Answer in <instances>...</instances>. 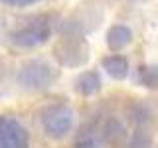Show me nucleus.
Segmentation results:
<instances>
[{"label":"nucleus","instance_id":"1","mask_svg":"<svg viewBox=\"0 0 158 148\" xmlns=\"http://www.w3.org/2000/svg\"><path fill=\"white\" fill-rule=\"evenodd\" d=\"M42 125L48 136L63 138L73 126V111L67 105H53L44 111Z\"/></svg>","mask_w":158,"mask_h":148},{"label":"nucleus","instance_id":"2","mask_svg":"<svg viewBox=\"0 0 158 148\" xmlns=\"http://www.w3.org/2000/svg\"><path fill=\"white\" fill-rule=\"evenodd\" d=\"M56 79V71L44 61H32L22 67L18 81L26 89H44L49 87Z\"/></svg>","mask_w":158,"mask_h":148},{"label":"nucleus","instance_id":"3","mask_svg":"<svg viewBox=\"0 0 158 148\" xmlns=\"http://www.w3.org/2000/svg\"><path fill=\"white\" fill-rule=\"evenodd\" d=\"M56 57L59 59V63L69 67L81 65L87 59V46L81 38H63L57 42L56 46Z\"/></svg>","mask_w":158,"mask_h":148},{"label":"nucleus","instance_id":"4","mask_svg":"<svg viewBox=\"0 0 158 148\" xmlns=\"http://www.w3.org/2000/svg\"><path fill=\"white\" fill-rule=\"evenodd\" d=\"M28 132L16 118L0 117V148H28Z\"/></svg>","mask_w":158,"mask_h":148},{"label":"nucleus","instance_id":"5","mask_svg":"<svg viewBox=\"0 0 158 148\" xmlns=\"http://www.w3.org/2000/svg\"><path fill=\"white\" fill-rule=\"evenodd\" d=\"M48 36H49V24L36 20V22H30L28 26L20 28L18 32H14L12 42L20 47H36L46 42Z\"/></svg>","mask_w":158,"mask_h":148},{"label":"nucleus","instance_id":"6","mask_svg":"<svg viewBox=\"0 0 158 148\" xmlns=\"http://www.w3.org/2000/svg\"><path fill=\"white\" fill-rule=\"evenodd\" d=\"M131 39H132V32L127 26H121V24H118V26H113L107 34V43H109L111 49L125 47V46L131 43Z\"/></svg>","mask_w":158,"mask_h":148},{"label":"nucleus","instance_id":"7","mask_svg":"<svg viewBox=\"0 0 158 148\" xmlns=\"http://www.w3.org/2000/svg\"><path fill=\"white\" fill-rule=\"evenodd\" d=\"M103 67L107 69V73L115 79H123L128 73V61L123 56H109L103 59Z\"/></svg>","mask_w":158,"mask_h":148},{"label":"nucleus","instance_id":"8","mask_svg":"<svg viewBox=\"0 0 158 148\" xmlns=\"http://www.w3.org/2000/svg\"><path fill=\"white\" fill-rule=\"evenodd\" d=\"M75 87L83 95H93V93H97L99 87H101V79H99V75L95 71H87V73H83V75H79Z\"/></svg>","mask_w":158,"mask_h":148},{"label":"nucleus","instance_id":"9","mask_svg":"<svg viewBox=\"0 0 158 148\" xmlns=\"http://www.w3.org/2000/svg\"><path fill=\"white\" fill-rule=\"evenodd\" d=\"M140 81L146 87H158V67H140Z\"/></svg>","mask_w":158,"mask_h":148},{"label":"nucleus","instance_id":"10","mask_svg":"<svg viewBox=\"0 0 158 148\" xmlns=\"http://www.w3.org/2000/svg\"><path fill=\"white\" fill-rule=\"evenodd\" d=\"M75 148H99V142H97L95 136L85 134V136H81V138L75 142Z\"/></svg>","mask_w":158,"mask_h":148},{"label":"nucleus","instance_id":"11","mask_svg":"<svg viewBox=\"0 0 158 148\" xmlns=\"http://www.w3.org/2000/svg\"><path fill=\"white\" fill-rule=\"evenodd\" d=\"M6 4H12V6H26L30 2H36V0H4Z\"/></svg>","mask_w":158,"mask_h":148}]
</instances>
